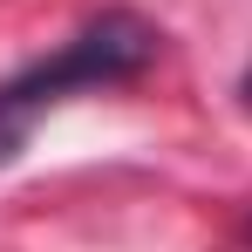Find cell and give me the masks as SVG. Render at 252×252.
Here are the masks:
<instances>
[{"label":"cell","mask_w":252,"mask_h":252,"mask_svg":"<svg viewBox=\"0 0 252 252\" xmlns=\"http://www.w3.org/2000/svg\"><path fill=\"white\" fill-rule=\"evenodd\" d=\"M157 41H164V34H157L143 14L109 7V14L89 21L75 41H62L55 55L28 62L21 75H7V82H0V170L21 157L28 129L41 123L55 102H68V89H109V82L143 75V68L157 62Z\"/></svg>","instance_id":"1"}]
</instances>
